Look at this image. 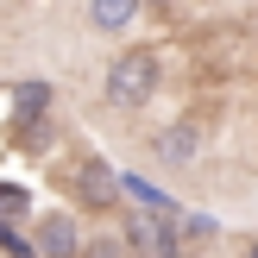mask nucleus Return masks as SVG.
<instances>
[{"instance_id": "nucleus-1", "label": "nucleus", "mask_w": 258, "mask_h": 258, "mask_svg": "<svg viewBox=\"0 0 258 258\" xmlns=\"http://www.w3.org/2000/svg\"><path fill=\"white\" fill-rule=\"evenodd\" d=\"M101 95H107V107H145L151 95H158V57L151 50H120V57L107 63V82H101Z\"/></svg>"}, {"instance_id": "nucleus-2", "label": "nucleus", "mask_w": 258, "mask_h": 258, "mask_svg": "<svg viewBox=\"0 0 258 258\" xmlns=\"http://www.w3.org/2000/svg\"><path fill=\"white\" fill-rule=\"evenodd\" d=\"M70 196L82 202V208L107 214L113 202H120V176H113V170H107V164H101V158H82V164H76V170H70Z\"/></svg>"}, {"instance_id": "nucleus-3", "label": "nucleus", "mask_w": 258, "mask_h": 258, "mask_svg": "<svg viewBox=\"0 0 258 258\" xmlns=\"http://www.w3.org/2000/svg\"><path fill=\"white\" fill-rule=\"evenodd\" d=\"M38 252H44V258H76V252H82L76 214H44V221H38Z\"/></svg>"}, {"instance_id": "nucleus-4", "label": "nucleus", "mask_w": 258, "mask_h": 258, "mask_svg": "<svg viewBox=\"0 0 258 258\" xmlns=\"http://www.w3.org/2000/svg\"><path fill=\"white\" fill-rule=\"evenodd\" d=\"M139 7H145V0H88V25H95V32H126V25L139 19Z\"/></svg>"}, {"instance_id": "nucleus-5", "label": "nucleus", "mask_w": 258, "mask_h": 258, "mask_svg": "<svg viewBox=\"0 0 258 258\" xmlns=\"http://www.w3.org/2000/svg\"><path fill=\"white\" fill-rule=\"evenodd\" d=\"M196 145H202V139H196V126H189V120H176V126H164V133H158V158H164V164H189V158H196Z\"/></svg>"}, {"instance_id": "nucleus-6", "label": "nucleus", "mask_w": 258, "mask_h": 258, "mask_svg": "<svg viewBox=\"0 0 258 258\" xmlns=\"http://www.w3.org/2000/svg\"><path fill=\"white\" fill-rule=\"evenodd\" d=\"M120 196H133L139 208H151V214H170V196H158L145 176H120Z\"/></svg>"}, {"instance_id": "nucleus-7", "label": "nucleus", "mask_w": 258, "mask_h": 258, "mask_svg": "<svg viewBox=\"0 0 258 258\" xmlns=\"http://www.w3.org/2000/svg\"><path fill=\"white\" fill-rule=\"evenodd\" d=\"M25 208H32V196H25L19 183H0V227H19Z\"/></svg>"}, {"instance_id": "nucleus-8", "label": "nucleus", "mask_w": 258, "mask_h": 258, "mask_svg": "<svg viewBox=\"0 0 258 258\" xmlns=\"http://www.w3.org/2000/svg\"><path fill=\"white\" fill-rule=\"evenodd\" d=\"M44 101H50L44 82H25V88H19V120H38V113H44Z\"/></svg>"}, {"instance_id": "nucleus-9", "label": "nucleus", "mask_w": 258, "mask_h": 258, "mask_svg": "<svg viewBox=\"0 0 258 258\" xmlns=\"http://www.w3.org/2000/svg\"><path fill=\"white\" fill-rule=\"evenodd\" d=\"M0 246H7L13 258H38V239H25L19 227H0Z\"/></svg>"}, {"instance_id": "nucleus-10", "label": "nucleus", "mask_w": 258, "mask_h": 258, "mask_svg": "<svg viewBox=\"0 0 258 258\" xmlns=\"http://www.w3.org/2000/svg\"><path fill=\"white\" fill-rule=\"evenodd\" d=\"M145 7H170V0H145Z\"/></svg>"}, {"instance_id": "nucleus-11", "label": "nucleus", "mask_w": 258, "mask_h": 258, "mask_svg": "<svg viewBox=\"0 0 258 258\" xmlns=\"http://www.w3.org/2000/svg\"><path fill=\"white\" fill-rule=\"evenodd\" d=\"M246 258H258V246H252V252H246Z\"/></svg>"}]
</instances>
